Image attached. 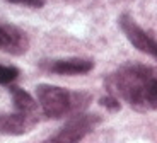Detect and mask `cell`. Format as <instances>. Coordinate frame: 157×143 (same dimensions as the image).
<instances>
[{
    "mask_svg": "<svg viewBox=\"0 0 157 143\" xmlns=\"http://www.w3.org/2000/svg\"><path fill=\"white\" fill-rule=\"evenodd\" d=\"M108 94L140 112L157 111V75L140 65H126L106 78Z\"/></svg>",
    "mask_w": 157,
    "mask_h": 143,
    "instance_id": "cell-1",
    "label": "cell"
},
{
    "mask_svg": "<svg viewBox=\"0 0 157 143\" xmlns=\"http://www.w3.org/2000/svg\"><path fill=\"white\" fill-rule=\"evenodd\" d=\"M36 101L44 116L58 119L80 114L89 104V96L84 92H70L56 85L41 84L36 87Z\"/></svg>",
    "mask_w": 157,
    "mask_h": 143,
    "instance_id": "cell-2",
    "label": "cell"
},
{
    "mask_svg": "<svg viewBox=\"0 0 157 143\" xmlns=\"http://www.w3.org/2000/svg\"><path fill=\"white\" fill-rule=\"evenodd\" d=\"M98 114H87L80 112L72 116L67 123L60 128V131L44 140L43 143H78L82 141L90 131H94V128L99 124Z\"/></svg>",
    "mask_w": 157,
    "mask_h": 143,
    "instance_id": "cell-3",
    "label": "cell"
},
{
    "mask_svg": "<svg viewBox=\"0 0 157 143\" xmlns=\"http://www.w3.org/2000/svg\"><path fill=\"white\" fill-rule=\"evenodd\" d=\"M118 21H120V27L125 32V36L128 38V41L137 50H140L142 53H147L157 60V41L155 39L150 38L130 16H121Z\"/></svg>",
    "mask_w": 157,
    "mask_h": 143,
    "instance_id": "cell-4",
    "label": "cell"
},
{
    "mask_svg": "<svg viewBox=\"0 0 157 143\" xmlns=\"http://www.w3.org/2000/svg\"><path fill=\"white\" fill-rule=\"evenodd\" d=\"M38 123V114H26V112H12V114H0V135H24L29 133Z\"/></svg>",
    "mask_w": 157,
    "mask_h": 143,
    "instance_id": "cell-5",
    "label": "cell"
},
{
    "mask_svg": "<svg viewBox=\"0 0 157 143\" xmlns=\"http://www.w3.org/2000/svg\"><path fill=\"white\" fill-rule=\"evenodd\" d=\"M44 70L58 75H82L94 68V62L86 58H60L41 63Z\"/></svg>",
    "mask_w": 157,
    "mask_h": 143,
    "instance_id": "cell-6",
    "label": "cell"
},
{
    "mask_svg": "<svg viewBox=\"0 0 157 143\" xmlns=\"http://www.w3.org/2000/svg\"><path fill=\"white\" fill-rule=\"evenodd\" d=\"M9 92L12 96V101H14V107L17 112H26V114H38V101L33 99V96L29 92H26L21 87L16 85H10L9 87Z\"/></svg>",
    "mask_w": 157,
    "mask_h": 143,
    "instance_id": "cell-7",
    "label": "cell"
},
{
    "mask_svg": "<svg viewBox=\"0 0 157 143\" xmlns=\"http://www.w3.org/2000/svg\"><path fill=\"white\" fill-rule=\"evenodd\" d=\"M19 75V70L16 66H5L0 65V84H10L12 80H16Z\"/></svg>",
    "mask_w": 157,
    "mask_h": 143,
    "instance_id": "cell-8",
    "label": "cell"
},
{
    "mask_svg": "<svg viewBox=\"0 0 157 143\" xmlns=\"http://www.w3.org/2000/svg\"><path fill=\"white\" fill-rule=\"evenodd\" d=\"M99 104H101L102 107L109 109V111H118V109H120V101H118L114 96H111V94H108L106 97H101Z\"/></svg>",
    "mask_w": 157,
    "mask_h": 143,
    "instance_id": "cell-9",
    "label": "cell"
},
{
    "mask_svg": "<svg viewBox=\"0 0 157 143\" xmlns=\"http://www.w3.org/2000/svg\"><path fill=\"white\" fill-rule=\"evenodd\" d=\"M10 4H21V5H28V7H34L39 9L46 4V0H7Z\"/></svg>",
    "mask_w": 157,
    "mask_h": 143,
    "instance_id": "cell-10",
    "label": "cell"
},
{
    "mask_svg": "<svg viewBox=\"0 0 157 143\" xmlns=\"http://www.w3.org/2000/svg\"><path fill=\"white\" fill-rule=\"evenodd\" d=\"M0 48H2V44H0Z\"/></svg>",
    "mask_w": 157,
    "mask_h": 143,
    "instance_id": "cell-11",
    "label": "cell"
}]
</instances>
